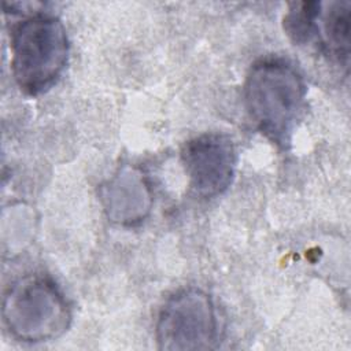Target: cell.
<instances>
[{"instance_id":"cell-1","label":"cell","mask_w":351,"mask_h":351,"mask_svg":"<svg viewBox=\"0 0 351 351\" xmlns=\"http://www.w3.org/2000/svg\"><path fill=\"white\" fill-rule=\"evenodd\" d=\"M306 84L293 64L280 58L254 63L243 96L255 126L281 148H288L306 104Z\"/></svg>"},{"instance_id":"cell-2","label":"cell","mask_w":351,"mask_h":351,"mask_svg":"<svg viewBox=\"0 0 351 351\" xmlns=\"http://www.w3.org/2000/svg\"><path fill=\"white\" fill-rule=\"evenodd\" d=\"M11 71L19 89L29 96L49 90L69 60V37L63 23L44 14L18 22L10 37Z\"/></svg>"},{"instance_id":"cell-3","label":"cell","mask_w":351,"mask_h":351,"mask_svg":"<svg viewBox=\"0 0 351 351\" xmlns=\"http://www.w3.org/2000/svg\"><path fill=\"white\" fill-rule=\"evenodd\" d=\"M1 315L19 341L41 343L63 335L71 321L70 307L59 288L41 276L15 281L3 298Z\"/></svg>"},{"instance_id":"cell-4","label":"cell","mask_w":351,"mask_h":351,"mask_svg":"<svg viewBox=\"0 0 351 351\" xmlns=\"http://www.w3.org/2000/svg\"><path fill=\"white\" fill-rule=\"evenodd\" d=\"M155 337L158 347L165 351L215 348L219 322L210 295L197 288L171 295L159 310Z\"/></svg>"},{"instance_id":"cell-5","label":"cell","mask_w":351,"mask_h":351,"mask_svg":"<svg viewBox=\"0 0 351 351\" xmlns=\"http://www.w3.org/2000/svg\"><path fill=\"white\" fill-rule=\"evenodd\" d=\"M236 148L223 133L210 132L188 140L181 149V163L192 192L204 199L222 195L236 170Z\"/></svg>"},{"instance_id":"cell-6","label":"cell","mask_w":351,"mask_h":351,"mask_svg":"<svg viewBox=\"0 0 351 351\" xmlns=\"http://www.w3.org/2000/svg\"><path fill=\"white\" fill-rule=\"evenodd\" d=\"M100 200L111 222L134 225L148 217L152 192L145 176L134 166L119 167L100 186Z\"/></svg>"},{"instance_id":"cell-7","label":"cell","mask_w":351,"mask_h":351,"mask_svg":"<svg viewBox=\"0 0 351 351\" xmlns=\"http://www.w3.org/2000/svg\"><path fill=\"white\" fill-rule=\"evenodd\" d=\"M311 41L318 43L322 52L347 67L351 47V3H321Z\"/></svg>"}]
</instances>
